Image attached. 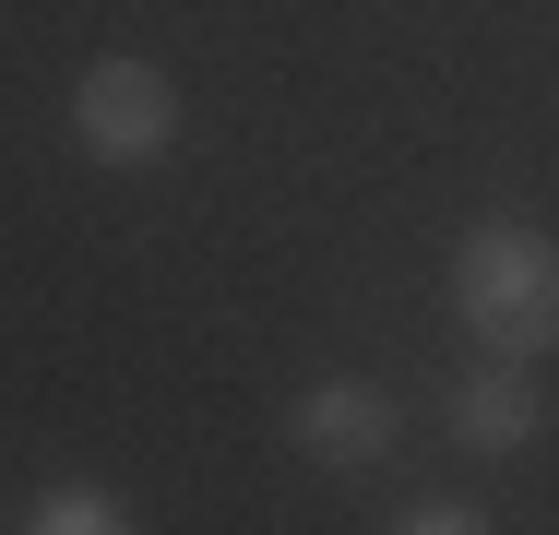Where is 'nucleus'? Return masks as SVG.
Listing matches in <instances>:
<instances>
[{"label":"nucleus","mask_w":559,"mask_h":535,"mask_svg":"<svg viewBox=\"0 0 559 535\" xmlns=\"http://www.w3.org/2000/svg\"><path fill=\"white\" fill-rule=\"evenodd\" d=\"M393 440H405V417H393V393H381V381L322 369V381H298V393H286V452H298V464H322V476H369Z\"/></svg>","instance_id":"3"},{"label":"nucleus","mask_w":559,"mask_h":535,"mask_svg":"<svg viewBox=\"0 0 559 535\" xmlns=\"http://www.w3.org/2000/svg\"><path fill=\"white\" fill-rule=\"evenodd\" d=\"M24 535H131V500H119V488H96V476H60V488H36Z\"/></svg>","instance_id":"5"},{"label":"nucleus","mask_w":559,"mask_h":535,"mask_svg":"<svg viewBox=\"0 0 559 535\" xmlns=\"http://www.w3.org/2000/svg\"><path fill=\"white\" fill-rule=\"evenodd\" d=\"M179 131H191L179 72H155L131 48H108V60L72 72V143H84V167H167Z\"/></svg>","instance_id":"2"},{"label":"nucleus","mask_w":559,"mask_h":535,"mask_svg":"<svg viewBox=\"0 0 559 535\" xmlns=\"http://www.w3.org/2000/svg\"><path fill=\"white\" fill-rule=\"evenodd\" d=\"M536 428H548V393L524 381V357H488V369L452 381V440L464 452H536Z\"/></svg>","instance_id":"4"},{"label":"nucleus","mask_w":559,"mask_h":535,"mask_svg":"<svg viewBox=\"0 0 559 535\" xmlns=\"http://www.w3.org/2000/svg\"><path fill=\"white\" fill-rule=\"evenodd\" d=\"M452 321L488 357H524V369L559 345V238L536 214H476L452 238Z\"/></svg>","instance_id":"1"},{"label":"nucleus","mask_w":559,"mask_h":535,"mask_svg":"<svg viewBox=\"0 0 559 535\" xmlns=\"http://www.w3.org/2000/svg\"><path fill=\"white\" fill-rule=\"evenodd\" d=\"M393 535H488V512H476V500H417Z\"/></svg>","instance_id":"6"}]
</instances>
